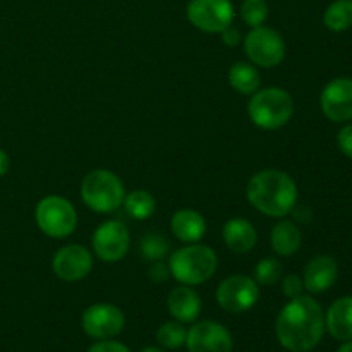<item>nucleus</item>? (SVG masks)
<instances>
[{
  "instance_id": "cd10ccee",
  "label": "nucleus",
  "mask_w": 352,
  "mask_h": 352,
  "mask_svg": "<svg viewBox=\"0 0 352 352\" xmlns=\"http://www.w3.org/2000/svg\"><path fill=\"white\" fill-rule=\"evenodd\" d=\"M302 289H305L302 278H299L296 274L287 275V277L282 280V292H284L289 299H294V298H299V296H302Z\"/></svg>"
},
{
  "instance_id": "2eb2a0df",
  "label": "nucleus",
  "mask_w": 352,
  "mask_h": 352,
  "mask_svg": "<svg viewBox=\"0 0 352 352\" xmlns=\"http://www.w3.org/2000/svg\"><path fill=\"white\" fill-rule=\"evenodd\" d=\"M337 275L339 267L332 256H316L306 267L302 284L311 294H322L336 284Z\"/></svg>"
},
{
  "instance_id": "b1692460",
  "label": "nucleus",
  "mask_w": 352,
  "mask_h": 352,
  "mask_svg": "<svg viewBox=\"0 0 352 352\" xmlns=\"http://www.w3.org/2000/svg\"><path fill=\"white\" fill-rule=\"evenodd\" d=\"M186 337H188V329L184 327V323L177 322V320L165 322L157 330V342L164 349L174 351L186 346Z\"/></svg>"
},
{
  "instance_id": "ddd939ff",
  "label": "nucleus",
  "mask_w": 352,
  "mask_h": 352,
  "mask_svg": "<svg viewBox=\"0 0 352 352\" xmlns=\"http://www.w3.org/2000/svg\"><path fill=\"white\" fill-rule=\"evenodd\" d=\"M52 267L60 280L78 282L91 272L93 256L81 244H69L55 253Z\"/></svg>"
},
{
  "instance_id": "9b49d317",
  "label": "nucleus",
  "mask_w": 352,
  "mask_h": 352,
  "mask_svg": "<svg viewBox=\"0 0 352 352\" xmlns=\"http://www.w3.org/2000/svg\"><path fill=\"white\" fill-rule=\"evenodd\" d=\"M93 251L96 256L107 263L120 261L129 251L131 236L126 223L120 220H107L93 234Z\"/></svg>"
},
{
  "instance_id": "7ed1b4c3",
  "label": "nucleus",
  "mask_w": 352,
  "mask_h": 352,
  "mask_svg": "<svg viewBox=\"0 0 352 352\" xmlns=\"http://www.w3.org/2000/svg\"><path fill=\"white\" fill-rule=\"evenodd\" d=\"M217 265H219V260H217L215 251L198 243L181 248L168 260L170 275H174L175 280L181 282L182 285L203 284L212 278Z\"/></svg>"
},
{
  "instance_id": "39448f33",
  "label": "nucleus",
  "mask_w": 352,
  "mask_h": 352,
  "mask_svg": "<svg viewBox=\"0 0 352 352\" xmlns=\"http://www.w3.org/2000/svg\"><path fill=\"white\" fill-rule=\"evenodd\" d=\"M81 196L86 206L93 212L110 213L124 205L126 189L113 172L98 168L85 177L81 184Z\"/></svg>"
},
{
  "instance_id": "6ab92c4d",
  "label": "nucleus",
  "mask_w": 352,
  "mask_h": 352,
  "mask_svg": "<svg viewBox=\"0 0 352 352\" xmlns=\"http://www.w3.org/2000/svg\"><path fill=\"white\" fill-rule=\"evenodd\" d=\"M170 229L179 241L186 244L198 243L206 232V222L195 210H179L170 220Z\"/></svg>"
},
{
  "instance_id": "5701e85b",
  "label": "nucleus",
  "mask_w": 352,
  "mask_h": 352,
  "mask_svg": "<svg viewBox=\"0 0 352 352\" xmlns=\"http://www.w3.org/2000/svg\"><path fill=\"white\" fill-rule=\"evenodd\" d=\"M155 198L148 191L138 189V191L129 192L124 198V208H126L127 215L133 217L136 220H146L153 215L155 212Z\"/></svg>"
},
{
  "instance_id": "9d476101",
  "label": "nucleus",
  "mask_w": 352,
  "mask_h": 352,
  "mask_svg": "<svg viewBox=\"0 0 352 352\" xmlns=\"http://www.w3.org/2000/svg\"><path fill=\"white\" fill-rule=\"evenodd\" d=\"M126 325V316L120 308L107 302L93 305L82 313L81 327L88 337L95 340L113 339L119 336Z\"/></svg>"
},
{
  "instance_id": "f704fd0d",
  "label": "nucleus",
  "mask_w": 352,
  "mask_h": 352,
  "mask_svg": "<svg viewBox=\"0 0 352 352\" xmlns=\"http://www.w3.org/2000/svg\"><path fill=\"white\" fill-rule=\"evenodd\" d=\"M141 352H164L160 349V347H155V346H150V347H144Z\"/></svg>"
},
{
  "instance_id": "423d86ee",
  "label": "nucleus",
  "mask_w": 352,
  "mask_h": 352,
  "mask_svg": "<svg viewBox=\"0 0 352 352\" xmlns=\"http://www.w3.org/2000/svg\"><path fill=\"white\" fill-rule=\"evenodd\" d=\"M34 219L41 232L54 239L71 236L78 227V213L74 206L62 196H47L41 199L34 212Z\"/></svg>"
},
{
  "instance_id": "473e14b6",
  "label": "nucleus",
  "mask_w": 352,
  "mask_h": 352,
  "mask_svg": "<svg viewBox=\"0 0 352 352\" xmlns=\"http://www.w3.org/2000/svg\"><path fill=\"white\" fill-rule=\"evenodd\" d=\"M9 165H10L9 157H7L6 151L0 150V177L7 174V170H9Z\"/></svg>"
},
{
  "instance_id": "dca6fc26",
  "label": "nucleus",
  "mask_w": 352,
  "mask_h": 352,
  "mask_svg": "<svg viewBox=\"0 0 352 352\" xmlns=\"http://www.w3.org/2000/svg\"><path fill=\"white\" fill-rule=\"evenodd\" d=\"M172 318L181 323H192L201 313V299L191 285H179L172 289L167 299Z\"/></svg>"
},
{
  "instance_id": "7c9ffc66",
  "label": "nucleus",
  "mask_w": 352,
  "mask_h": 352,
  "mask_svg": "<svg viewBox=\"0 0 352 352\" xmlns=\"http://www.w3.org/2000/svg\"><path fill=\"white\" fill-rule=\"evenodd\" d=\"M337 143H339V148L342 150V153L352 158V124L342 127V129L339 131Z\"/></svg>"
},
{
  "instance_id": "4468645a",
  "label": "nucleus",
  "mask_w": 352,
  "mask_h": 352,
  "mask_svg": "<svg viewBox=\"0 0 352 352\" xmlns=\"http://www.w3.org/2000/svg\"><path fill=\"white\" fill-rule=\"evenodd\" d=\"M322 110L332 122H346L352 119V79L337 78L323 88Z\"/></svg>"
},
{
  "instance_id": "f3484780",
  "label": "nucleus",
  "mask_w": 352,
  "mask_h": 352,
  "mask_svg": "<svg viewBox=\"0 0 352 352\" xmlns=\"http://www.w3.org/2000/svg\"><path fill=\"white\" fill-rule=\"evenodd\" d=\"M325 329L337 340H352V296L340 298L329 308L325 316Z\"/></svg>"
},
{
  "instance_id": "1a4fd4ad",
  "label": "nucleus",
  "mask_w": 352,
  "mask_h": 352,
  "mask_svg": "<svg viewBox=\"0 0 352 352\" xmlns=\"http://www.w3.org/2000/svg\"><path fill=\"white\" fill-rule=\"evenodd\" d=\"M260 299V287L256 280L246 275L227 277L217 289V301L227 313L250 311Z\"/></svg>"
},
{
  "instance_id": "f257e3e1",
  "label": "nucleus",
  "mask_w": 352,
  "mask_h": 352,
  "mask_svg": "<svg viewBox=\"0 0 352 352\" xmlns=\"http://www.w3.org/2000/svg\"><path fill=\"white\" fill-rule=\"evenodd\" d=\"M275 333L280 346L291 352L315 349L325 333L322 306L309 296L291 299L278 313Z\"/></svg>"
},
{
  "instance_id": "a878e982",
  "label": "nucleus",
  "mask_w": 352,
  "mask_h": 352,
  "mask_svg": "<svg viewBox=\"0 0 352 352\" xmlns=\"http://www.w3.org/2000/svg\"><path fill=\"white\" fill-rule=\"evenodd\" d=\"M170 244L160 234H148L141 239V254L148 261H162L168 254Z\"/></svg>"
},
{
  "instance_id": "c756f323",
  "label": "nucleus",
  "mask_w": 352,
  "mask_h": 352,
  "mask_svg": "<svg viewBox=\"0 0 352 352\" xmlns=\"http://www.w3.org/2000/svg\"><path fill=\"white\" fill-rule=\"evenodd\" d=\"M148 277L155 282V284H162V282H167L170 277V268L168 265H165L164 261H153V265L148 270Z\"/></svg>"
},
{
  "instance_id": "20e7f679",
  "label": "nucleus",
  "mask_w": 352,
  "mask_h": 352,
  "mask_svg": "<svg viewBox=\"0 0 352 352\" xmlns=\"http://www.w3.org/2000/svg\"><path fill=\"white\" fill-rule=\"evenodd\" d=\"M248 112H250L254 126L267 131L280 129L291 120L292 112H294V102L285 89L267 88L253 93V98L250 100V105H248Z\"/></svg>"
},
{
  "instance_id": "2f4dec72",
  "label": "nucleus",
  "mask_w": 352,
  "mask_h": 352,
  "mask_svg": "<svg viewBox=\"0 0 352 352\" xmlns=\"http://www.w3.org/2000/svg\"><path fill=\"white\" fill-rule=\"evenodd\" d=\"M241 38H243V36H241L239 30H237V28H234L232 24H230L229 28H226V30L222 31L223 43L229 45V47H236V45L241 41Z\"/></svg>"
},
{
  "instance_id": "393cba45",
  "label": "nucleus",
  "mask_w": 352,
  "mask_h": 352,
  "mask_svg": "<svg viewBox=\"0 0 352 352\" xmlns=\"http://www.w3.org/2000/svg\"><path fill=\"white\" fill-rule=\"evenodd\" d=\"M284 267L277 258H263L254 267V280L260 285H275L282 278Z\"/></svg>"
},
{
  "instance_id": "4be33fe9",
  "label": "nucleus",
  "mask_w": 352,
  "mask_h": 352,
  "mask_svg": "<svg viewBox=\"0 0 352 352\" xmlns=\"http://www.w3.org/2000/svg\"><path fill=\"white\" fill-rule=\"evenodd\" d=\"M323 23L336 33L349 30L352 26V0H336L330 3L323 14Z\"/></svg>"
},
{
  "instance_id": "72a5a7b5",
  "label": "nucleus",
  "mask_w": 352,
  "mask_h": 352,
  "mask_svg": "<svg viewBox=\"0 0 352 352\" xmlns=\"http://www.w3.org/2000/svg\"><path fill=\"white\" fill-rule=\"evenodd\" d=\"M337 352H352V340H347V342H344L342 346L339 347V351Z\"/></svg>"
},
{
  "instance_id": "bb28decb",
  "label": "nucleus",
  "mask_w": 352,
  "mask_h": 352,
  "mask_svg": "<svg viewBox=\"0 0 352 352\" xmlns=\"http://www.w3.org/2000/svg\"><path fill=\"white\" fill-rule=\"evenodd\" d=\"M268 17L267 0H243L241 3V19L250 28L263 26Z\"/></svg>"
},
{
  "instance_id": "c85d7f7f",
  "label": "nucleus",
  "mask_w": 352,
  "mask_h": 352,
  "mask_svg": "<svg viewBox=\"0 0 352 352\" xmlns=\"http://www.w3.org/2000/svg\"><path fill=\"white\" fill-rule=\"evenodd\" d=\"M88 352H131V351L129 347L124 346L122 342L107 339V340H98V342L93 344V346L88 349Z\"/></svg>"
},
{
  "instance_id": "a211bd4d",
  "label": "nucleus",
  "mask_w": 352,
  "mask_h": 352,
  "mask_svg": "<svg viewBox=\"0 0 352 352\" xmlns=\"http://www.w3.org/2000/svg\"><path fill=\"white\" fill-rule=\"evenodd\" d=\"M223 243L234 253H250L258 241L256 229L246 219H232L223 226Z\"/></svg>"
},
{
  "instance_id": "6e6552de",
  "label": "nucleus",
  "mask_w": 352,
  "mask_h": 352,
  "mask_svg": "<svg viewBox=\"0 0 352 352\" xmlns=\"http://www.w3.org/2000/svg\"><path fill=\"white\" fill-rule=\"evenodd\" d=\"M186 16L205 33H222L232 24L236 10L230 0H189Z\"/></svg>"
},
{
  "instance_id": "aec40b11",
  "label": "nucleus",
  "mask_w": 352,
  "mask_h": 352,
  "mask_svg": "<svg viewBox=\"0 0 352 352\" xmlns=\"http://www.w3.org/2000/svg\"><path fill=\"white\" fill-rule=\"evenodd\" d=\"M301 230L291 220H280L277 226L272 229L270 243L275 253L278 256H291L301 246Z\"/></svg>"
},
{
  "instance_id": "f03ea898",
  "label": "nucleus",
  "mask_w": 352,
  "mask_h": 352,
  "mask_svg": "<svg viewBox=\"0 0 352 352\" xmlns=\"http://www.w3.org/2000/svg\"><path fill=\"white\" fill-rule=\"evenodd\" d=\"M248 199L263 215L280 219L298 205V186L287 172L261 170L248 182Z\"/></svg>"
},
{
  "instance_id": "f8f14e48",
  "label": "nucleus",
  "mask_w": 352,
  "mask_h": 352,
  "mask_svg": "<svg viewBox=\"0 0 352 352\" xmlns=\"http://www.w3.org/2000/svg\"><path fill=\"white\" fill-rule=\"evenodd\" d=\"M188 352H232L234 340L222 323L203 320L188 330Z\"/></svg>"
},
{
  "instance_id": "0eeeda50",
  "label": "nucleus",
  "mask_w": 352,
  "mask_h": 352,
  "mask_svg": "<svg viewBox=\"0 0 352 352\" xmlns=\"http://www.w3.org/2000/svg\"><path fill=\"white\" fill-rule=\"evenodd\" d=\"M244 50L250 60L260 67H275L285 57V43L280 34L267 26L253 28L244 38Z\"/></svg>"
},
{
  "instance_id": "412c9836",
  "label": "nucleus",
  "mask_w": 352,
  "mask_h": 352,
  "mask_svg": "<svg viewBox=\"0 0 352 352\" xmlns=\"http://www.w3.org/2000/svg\"><path fill=\"white\" fill-rule=\"evenodd\" d=\"M229 82L241 95H253L260 88V74L256 69L246 62H237L229 71Z\"/></svg>"
}]
</instances>
